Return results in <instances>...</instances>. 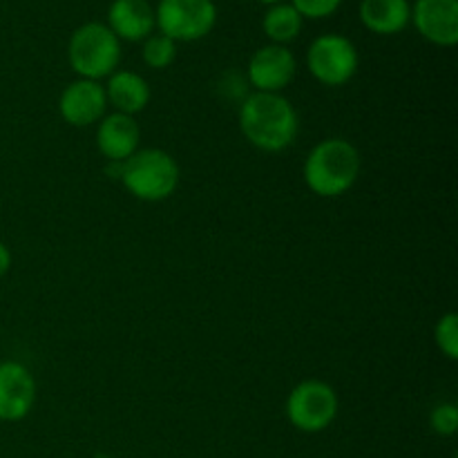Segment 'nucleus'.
Here are the masks:
<instances>
[{"label":"nucleus","mask_w":458,"mask_h":458,"mask_svg":"<svg viewBox=\"0 0 458 458\" xmlns=\"http://www.w3.org/2000/svg\"><path fill=\"white\" fill-rule=\"evenodd\" d=\"M358 18L376 36H396L410 25V0H360Z\"/></svg>","instance_id":"obj_15"},{"label":"nucleus","mask_w":458,"mask_h":458,"mask_svg":"<svg viewBox=\"0 0 458 458\" xmlns=\"http://www.w3.org/2000/svg\"><path fill=\"white\" fill-rule=\"evenodd\" d=\"M246 74L255 92L282 94V89L289 88L298 74V61L286 45L268 43L255 49Z\"/></svg>","instance_id":"obj_8"},{"label":"nucleus","mask_w":458,"mask_h":458,"mask_svg":"<svg viewBox=\"0 0 458 458\" xmlns=\"http://www.w3.org/2000/svg\"><path fill=\"white\" fill-rule=\"evenodd\" d=\"M429 425L438 437H454L458 429V407L454 403H441L429 414Z\"/></svg>","instance_id":"obj_19"},{"label":"nucleus","mask_w":458,"mask_h":458,"mask_svg":"<svg viewBox=\"0 0 458 458\" xmlns=\"http://www.w3.org/2000/svg\"><path fill=\"white\" fill-rule=\"evenodd\" d=\"M240 130L258 150L282 152L298 137V112L284 94L253 92L240 107Z\"/></svg>","instance_id":"obj_1"},{"label":"nucleus","mask_w":458,"mask_h":458,"mask_svg":"<svg viewBox=\"0 0 458 458\" xmlns=\"http://www.w3.org/2000/svg\"><path fill=\"white\" fill-rule=\"evenodd\" d=\"M410 22L428 43L454 47L458 43V0H414Z\"/></svg>","instance_id":"obj_10"},{"label":"nucleus","mask_w":458,"mask_h":458,"mask_svg":"<svg viewBox=\"0 0 458 458\" xmlns=\"http://www.w3.org/2000/svg\"><path fill=\"white\" fill-rule=\"evenodd\" d=\"M259 3L267 4V7H273V4H280V3H284V0H259Z\"/></svg>","instance_id":"obj_22"},{"label":"nucleus","mask_w":458,"mask_h":458,"mask_svg":"<svg viewBox=\"0 0 458 458\" xmlns=\"http://www.w3.org/2000/svg\"><path fill=\"white\" fill-rule=\"evenodd\" d=\"M340 410L335 389L325 380L309 378L291 389L286 398V419L304 434H318L331 428Z\"/></svg>","instance_id":"obj_5"},{"label":"nucleus","mask_w":458,"mask_h":458,"mask_svg":"<svg viewBox=\"0 0 458 458\" xmlns=\"http://www.w3.org/2000/svg\"><path fill=\"white\" fill-rule=\"evenodd\" d=\"M360 152L352 141L340 137L322 139L304 159V183L318 197H340L356 186L360 177Z\"/></svg>","instance_id":"obj_2"},{"label":"nucleus","mask_w":458,"mask_h":458,"mask_svg":"<svg viewBox=\"0 0 458 458\" xmlns=\"http://www.w3.org/2000/svg\"><path fill=\"white\" fill-rule=\"evenodd\" d=\"M106 25L119 40L143 43L155 34V7L148 0H112Z\"/></svg>","instance_id":"obj_13"},{"label":"nucleus","mask_w":458,"mask_h":458,"mask_svg":"<svg viewBox=\"0 0 458 458\" xmlns=\"http://www.w3.org/2000/svg\"><path fill=\"white\" fill-rule=\"evenodd\" d=\"M434 340H437V347L441 349V353L447 358V360H456L458 358V316L454 311L438 318L437 327H434Z\"/></svg>","instance_id":"obj_18"},{"label":"nucleus","mask_w":458,"mask_h":458,"mask_svg":"<svg viewBox=\"0 0 458 458\" xmlns=\"http://www.w3.org/2000/svg\"><path fill=\"white\" fill-rule=\"evenodd\" d=\"M119 179L134 199L157 204L174 195L182 173L170 152L161 148H139L121 164Z\"/></svg>","instance_id":"obj_3"},{"label":"nucleus","mask_w":458,"mask_h":458,"mask_svg":"<svg viewBox=\"0 0 458 458\" xmlns=\"http://www.w3.org/2000/svg\"><path fill=\"white\" fill-rule=\"evenodd\" d=\"M291 4L302 18L322 21V18L334 16L340 4H343V0H291Z\"/></svg>","instance_id":"obj_20"},{"label":"nucleus","mask_w":458,"mask_h":458,"mask_svg":"<svg viewBox=\"0 0 458 458\" xmlns=\"http://www.w3.org/2000/svg\"><path fill=\"white\" fill-rule=\"evenodd\" d=\"M302 25L304 18L295 12L291 3L273 4L262 16V30L273 45H286L289 47V43H293L300 36Z\"/></svg>","instance_id":"obj_16"},{"label":"nucleus","mask_w":458,"mask_h":458,"mask_svg":"<svg viewBox=\"0 0 458 458\" xmlns=\"http://www.w3.org/2000/svg\"><path fill=\"white\" fill-rule=\"evenodd\" d=\"M12 250H9V246L4 242H0V277L7 276L9 268H12Z\"/></svg>","instance_id":"obj_21"},{"label":"nucleus","mask_w":458,"mask_h":458,"mask_svg":"<svg viewBox=\"0 0 458 458\" xmlns=\"http://www.w3.org/2000/svg\"><path fill=\"white\" fill-rule=\"evenodd\" d=\"M360 54L352 38L343 34H322L307 49L309 74L327 88H340L356 76Z\"/></svg>","instance_id":"obj_7"},{"label":"nucleus","mask_w":458,"mask_h":458,"mask_svg":"<svg viewBox=\"0 0 458 458\" xmlns=\"http://www.w3.org/2000/svg\"><path fill=\"white\" fill-rule=\"evenodd\" d=\"M155 22L159 34L174 43H195L217 25V4L213 0H159Z\"/></svg>","instance_id":"obj_6"},{"label":"nucleus","mask_w":458,"mask_h":458,"mask_svg":"<svg viewBox=\"0 0 458 458\" xmlns=\"http://www.w3.org/2000/svg\"><path fill=\"white\" fill-rule=\"evenodd\" d=\"M36 403V380L22 362H0V420L18 423L27 419Z\"/></svg>","instance_id":"obj_11"},{"label":"nucleus","mask_w":458,"mask_h":458,"mask_svg":"<svg viewBox=\"0 0 458 458\" xmlns=\"http://www.w3.org/2000/svg\"><path fill=\"white\" fill-rule=\"evenodd\" d=\"M103 88H106L107 106L114 107L119 114L128 116L146 110L152 97L148 81L130 70H116L114 74L107 76V85H103Z\"/></svg>","instance_id":"obj_14"},{"label":"nucleus","mask_w":458,"mask_h":458,"mask_svg":"<svg viewBox=\"0 0 458 458\" xmlns=\"http://www.w3.org/2000/svg\"><path fill=\"white\" fill-rule=\"evenodd\" d=\"M67 61L79 79H107L119 70L121 40L112 34L106 22L89 21L76 27L67 43Z\"/></svg>","instance_id":"obj_4"},{"label":"nucleus","mask_w":458,"mask_h":458,"mask_svg":"<svg viewBox=\"0 0 458 458\" xmlns=\"http://www.w3.org/2000/svg\"><path fill=\"white\" fill-rule=\"evenodd\" d=\"M106 88L98 81L76 79L58 97V114L74 128H88L106 116Z\"/></svg>","instance_id":"obj_9"},{"label":"nucleus","mask_w":458,"mask_h":458,"mask_svg":"<svg viewBox=\"0 0 458 458\" xmlns=\"http://www.w3.org/2000/svg\"><path fill=\"white\" fill-rule=\"evenodd\" d=\"M139 143H141V128L134 116L114 112L98 121L97 148L112 164H123L139 150Z\"/></svg>","instance_id":"obj_12"},{"label":"nucleus","mask_w":458,"mask_h":458,"mask_svg":"<svg viewBox=\"0 0 458 458\" xmlns=\"http://www.w3.org/2000/svg\"><path fill=\"white\" fill-rule=\"evenodd\" d=\"M141 58L150 70H165L177 58V43L157 31V34H150L143 40Z\"/></svg>","instance_id":"obj_17"}]
</instances>
